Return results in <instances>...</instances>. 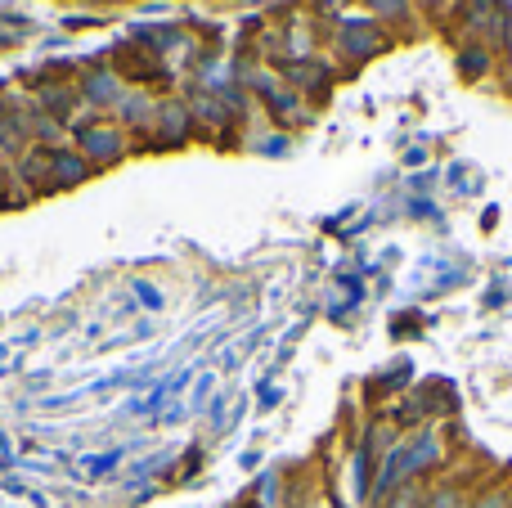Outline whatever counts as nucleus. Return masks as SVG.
Masks as SVG:
<instances>
[{
  "instance_id": "nucleus-3",
  "label": "nucleus",
  "mask_w": 512,
  "mask_h": 508,
  "mask_svg": "<svg viewBox=\"0 0 512 508\" xmlns=\"http://www.w3.org/2000/svg\"><path fill=\"white\" fill-rule=\"evenodd\" d=\"M477 508H504V500H499V495H490V500H481Z\"/></svg>"
},
{
  "instance_id": "nucleus-2",
  "label": "nucleus",
  "mask_w": 512,
  "mask_h": 508,
  "mask_svg": "<svg viewBox=\"0 0 512 508\" xmlns=\"http://www.w3.org/2000/svg\"><path fill=\"white\" fill-rule=\"evenodd\" d=\"M414 500H418V495H414V491H405V495H396V500H391V508H418Z\"/></svg>"
},
{
  "instance_id": "nucleus-1",
  "label": "nucleus",
  "mask_w": 512,
  "mask_h": 508,
  "mask_svg": "<svg viewBox=\"0 0 512 508\" xmlns=\"http://www.w3.org/2000/svg\"><path fill=\"white\" fill-rule=\"evenodd\" d=\"M427 508H463V504H459V495H454V491H441Z\"/></svg>"
}]
</instances>
